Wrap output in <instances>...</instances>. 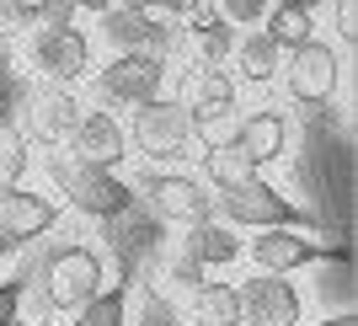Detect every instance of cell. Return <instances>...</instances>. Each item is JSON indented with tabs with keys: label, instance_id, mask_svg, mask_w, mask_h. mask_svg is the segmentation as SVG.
I'll return each instance as SVG.
<instances>
[{
	"label": "cell",
	"instance_id": "cell-1",
	"mask_svg": "<svg viewBox=\"0 0 358 326\" xmlns=\"http://www.w3.org/2000/svg\"><path fill=\"white\" fill-rule=\"evenodd\" d=\"M107 278V262L96 246L86 241H64L38 262V289H43V305L48 311H80Z\"/></svg>",
	"mask_w": 358,
	"mask_h": 326
},
{
	"label": "cell",
	"instance_id": "cell-2",
	"mask_svg": "<svg viewBox=\"0 0 358 326\" xmlns=\"http://www.w3.org/2000/svg\"><path fill=\"white\" fill-rule=\"evenodd\" d=\"M48 177L59 182V193L70 198L86 220H118L134 208V182H123L118 171H96V166H80L70 161L64 150L48 155Z\"/></svg>",
	"mask_w": 358,
	"mask_h": 326
},
{
	"label": "cell",
	"instance_id": "cell-3",
	"mask_svg": "<svg viewBox=\"0 0 358 326\" xmlns=\"http://www.w3.org/2000/svg\"><path fill=\"white\" fill-rule=\"evenodd\" d=\"M129 150H139L145 161H182L187 145H193V113L182 97H150V102L134 107L129 118Z\"/></svg>",
	"mask_w": 358,
	"mask_h": 326
},
{
	"label": "cell",
	"instance_id": "cell-4",
	"mask_svg": "<svg viewBox=\"0 0 358 326\" xmlns=\"http://www.w3.org/2000/svg\"><path fill=\"white\" fill-rule=\"evenodd\" d=\"M214 208H224V220L241 225V230H305V225L321 230L305 208H294L273 182H262V177H246V182H236V187H220V193H214Z\"/></svg>",
	"mask_w": 358,
	"mask_h": 326
},
{
	"label": "cell",
	"instance_id": "cell-5",
	"mask_svg": "<svg viewBox=\"0 0 358 326\" xmlns=\"http://www.w3.org/2000/svg\"><path fill=\"white\" fill-rule=\"evenodd\" d=\"M27 64L43 75V86H75V80L91 75V38L75 27V22L70 27L43 22V27H32V38H27Z\"/></svg>",
	"mask_w": 358,
	"mask_h": 326
},
{
	"label": "cell",
	"instance_id": "cell-6",
	"mask_svg": "<svg viewBox=\"0 0 358 326\" xmlns=\"http://www.w3.org/2000/svg\"><path fill=\"white\" fill-rule=\"evenodd\" d=\"M278 80L289 86V97L299 107H327L337 97V86H343V59H337V48L327 38H305L299 48L284 54V75Z\"/></svg>",
	"mask_w": 358,
	"mask_h": 326
},
{
	"label": "cell",
	"instance_id": "cell-7",
	"mask_svg": "<svg viewBox=\"0 0 358 326\" xmlns=\"http://www.w3.org/2000/svg\"><path fill=\"white\" fill-rule=\"evenodd\" d=\"M166 86V59L155 48H134V54H118L107 59L102 75H96V97L102 102H123V107H139L150 97H161Z\"/></svg>",
	"mask_w": 358,
	"mask_h": 326
},
{
	"label": "cell",
	"instance_id": "cell-8",
	"mask_svg": "<svg viewBox=\"0 0 358 326\" xmlns=\"http://www.w3.org/2000/svg\"><path fill=\"white\" fill-rule=\"evenodd\" d=\"M134 193H145L150 208H155L161 220H171V225L214 220V193H209L198 177H187V171H150Z\"/></svg>",
	"mask_w": 358,
	"mask_h": 326
},
{
	"label": "cell",
	"instance_id": "cell-9",
	"mask_svg": "<svg viewBox=\"0 0 358 326\" xmlns=\"http://www.w3.org/2000/svg\"><path fill=\"white\" fill-rule=\"evenodd\" d=\"M64 155L80 166H96V171H118L123 155H129V134L107 107H86L80 123L70 129V139H64Z\"/></svg>",
	"mask_w": 358,
	"mask_h": 326
},
{
	"label": "cell",
	"instance_id": "cell-10",
	"mask_svg": "<svg viewBox=\"0 0 358 326\" xmlns=\"http://www.w3.org/2000/svg\"><path fill=\"white\" fill-rule=\"evenodd\" d=\"M241 252L252 257L262 273H294V267H310V262H348L343 246H321V241L294 236V230H262Z\"/></svg>",
	"mask_w": 358,
	"mask_h": 326
},
{
	"label": "cell",
	"instance_id": "cell-11",
	"mask_svg": "<svg viewBox=\"0 0 358 326\" xmlns=\"http://www.w3.org/2000/svg\"><path fill=\"white\" fill-rule=\"evenodd\" d=\"M236 295H241V326H299V316H305V299L284 273L246 278Z\"/></svg>",
	"mask_w": 358,
	"mask_h": 326
},
{
	"label": "cell",
	"instance_id": "cell-12",
	"mask_svg": "<svg viewBox=\"0 0 358 326\" xmlns=\"http://www.w3.org/2000/svg\"><path fill=\"white\" fill-rule=\"evenodd\" d=\"M80 97H75L70 86H38L27 97V139H38V145H48V150H59L64 139H70V129L80 123Z\"/></svg>",
	"mask_w": 358,
	"mask_h": 326
},
{
	"label": "cell",
	"instance_id": "cell-13",
	"mask_svg": "<svg viewBox=\"0 0 358 326\" xmlns=\"http://www.w3.org/2000/svg\"><path fill=\"white\" fill-rule=\"evenodd\" d=\"M59 225V204L48 193H32V187H0V236L6 241H32V236H48Z\"/></svg>",
	"mask_w": 358,
	"mask_h": 326
},
{
	"label": "cell",
	"instance_id": "cell-14",
	"mask_svg": "<svg viewBox=\"0 0 358 326\" xmlns=\"http://www.w3.org/2000/svg\"><path fill=\"white\" fill-rule=\"evenodd\" d=\"M236 150L252 166H273L289 155V118L278 107H257L246 118H236Z\"/></svg>",
	"mask_w": 358,
	"mask_h": 326
},
{
	"label": "cell",
	"instance_id": "cell-15",
	"mask_svg": "<svg viewBox=\"0 0 358 326\" xmlns=\"http://www.w3.org/2000/svg\"><path fill=\"white\" fill-rule=\"evenodd\" d=\"M182 252L193 257L198 267H230L241 257V241L230 236V225L220 220H198V225H182Z\"/></svg>",
	"mask_w": 358,
	"mask_h": 326
},
{
	"label": "cell",
	"instance_id": "cell-16",
	"mask_svg": "<svg viewBox=\"0 0 358 326\" xmlns=\"http://www.w3.org/2000/svg\"><path fill=\"white\" fill-rule=\"evenodd\" d=\"M236 75L246 80V86H273L278 75H284V48L273 43L268 32L257 27V32H246V38H236Z\"/></svg>",
	"mask_w": 358,
	"mask_h": 326
},
{
	"label": "cell",
	"instance_id": "cell-17",
	"mask_svg": "<svg viewBox=\"0 0 358 326\" xmlns=\"http://www.w3.org/2000/svg\"><path fill=\"white\" fill-rule=\"evenodd\" d=\"M187 316H193V326H241V295H236V283H203V289H193Z\"/></svg>",
	"mask_w": 358,
	"mask_h": 326
},
{
	"label": "cell",
	"instance_id": "cell-18",
	"mask_svg": "<svg viewBox=\"0 0 358 326\" xmlns=\"http://www.w3.org/2000/svg\"><path fill=\"white\" fill-rule=\"evenodd\" d=\"M187 107L203 113V107H236V75L224 64H198L187 75Z\"/></svg>",
	"mask_w": 358,
	"mask_h": 326
},
{
	"label": "cell",
	"instance_id": "cell-19",
	"mask_svg": "<svg viewBox=\"0 0 358 326\" xmlns=\"http://www.w3.org/2000/svg\"><path fill=\"white\" fill-rule=\"evenodd\" d=\"M70 316H75L70 326H129V289H123V283L96 289V295H91L80 311H70Z\"/></svg>",
	"mask_w": 358,
	"mask_h": 326
},
{
	"label": "cell",
	"instance_id": "cell-20",
	"mask_svg": "<svg viewBox=\"0 0 358 326\" xmlns=\"http://www.w3.org/2000/svg\"><path fill=\"white\" fill-rule=\"evenodd\" d=\"M257 177V166L241 155L236 145H220V150H203V187L220 193V187H236V182Z\"/></svg>",
	"mask_w": 358,
	"mask_h": 326
},
{
	"label": "cell",
	"instance_id": "cell-21",
	"mask_svg": "<svg viewBox=\"0 0 358 326\" xmlns=\"http://www.w3.org/2000/svg\"><path fill=\"white\" fill-rule=\"evenodd\" d=\"M32 166V139L22 134V123L0 118V187H16Z\"/></svg>",
	"mask_w": 358,
	"mask_h": 326
},
{
	"label": "cell",
	"instance_id": "cell-22",
	"mask_svg": "<svg viewBox=\"0 0 358 326\" xmlns=\"http://www.w3.org/2000/svg\"><path fill=\"white\" fill-rule=\"evenodd\" d=\"M107 38H118L123 54H134V48H155L166 32H155L145 16L129 11V6H113V11H107ZM155 54H161V48H155Z\"/></svg>",
	"mask_w": 358,
	"mask_h": 326
},
{
	"label": "cell",
	"instance_id": "cell-23",
	"mask_svg": "<svg viewBox=\"0 0 358 326\" xmlns=\"http://www.w3.org/2000/svg\"><path fill=\"white\" fill-rule=\"evenodd\" d=\"M187 48L198 54V64H224L230 54H236V27H230V22L193 27V32H187Z\"/></svg>",
	"mask_w": 358,
	"mask_h": 326
},
{
	"label": "cell",
	"instance_id": "cell-24",
	"mask_svg": "<svg viewBox=\"0 0 358 326\" xmlns=\"http://www.w3.org/2000/svg\"><path fill=\"white\" fill-rule=\"evenodd\" d=\"M262 22H268L262 32H268V38L284 48V54H289V48H299L305 38H315V22H310L305 11H284V6H268V16H262Z\"/></svg>",
	"mask_w": 358,
	"mask_h": 326
},
{
	"label": "cell",
	"instance_id": "cell-25",
	"mask_svg": "<svg viewBox=\"0 0 358 326\" xmlns=\"http://www.w3.org/2000/svg\"><path fill=\"white\" fill-rule=\"evenodd\" d=\"M187 113H193V107H187ZM193 139L203 150L236 145V107H203V113H193Z\"/></svg>",
	"mask_w": 358,
	"mask_h": 326
},
{
	"label": "cell",
	"instance_id": "cell-26",
	"mask_svg": "<svg viewBox=\"0 0 358 326\" xmlns=\"http://www.w3.org/2000/svg\"><path fill=\"white\" fill-rule=\"evenodd\" d=\"M214 11L230 22V27H257L268 16V0H214Z\"/></svg>",
	"mask_w": 358,
	"mask_h": 326
},
{
	"label": "cell",
	"instance_id": "cell-27",
	"mask_svg": "<svg viewBox=\"0 0 358 326\" xmlns=\"http://www.w3.org/2000/svg\"><path fill=\"white\" fill-rule=\"evenodd\" d=\"M203 273H209V267H198L193 257L182 252V246L171 252V283H177V289H187V295H193V289H203V283H209Z\"/></svg>",
	"mask_w": 358,
	"mask_h": 326
},
{
	"label": "cell",
	"instance_id": "cell-28",
	"mask_svg": "<svg viewBox=\"0 0 358 326\" xmlns=\"http://www.w3.org/2000/svg\"><path fill=\"white\" fill-rule=\"evenodd\" d=\"M22 295H27V283H22V278L0 283V326H16V316H22Z\"/></svg>",
	"mask_w": 358,
	"mask_h": 326
},
{
	"label": "cell",
	"instance_id": "cell-29",
	"mask_svg": "<svg viewBox=\"0 0 358 326\" xmlns=\"http://www.w3.org/2000/svg\"><path fill=\"white\" fill-rule=\"evenodd\" d=\"M331 27H337L343 43H353L358 38V0H331Z\"/></svg>",
	"mask_w": 358,
	"mask_h": 326
},
{
	"label": "cell",
	"instance_id": "cell-30",
	"mask_svg": "<svg viewBox=\"0 0 358 326\" xmlns=\"http://www.w3.org/2000/svg\"><path fill=\"white\" fill-rule=\"evenodd\" d=\"M11 6H16V16H22V22H38V16H43L54 0H11Z\"/></svg>",
	"mask_w": 358,
	"mask_h": 326
},
{
	"label": "cell",
	"instance_id": "cell-31",
	"mask_svg": "<svg viewBox=\"0 0 358 326\" xmlns=\"http://www.w3.org/2000/svg\"><path fill=\"white\" fill-rule=\"evenodd\" d=\"M268 6H284V11H305V16L321 11V0H268Z\"/></svg>",
	"mask_w": 358,
	"mask_h": 326
},
{
	"label": "cell",
	"instance_id": "cell-32",
	"mask_svg": "<svg viewBox=\"0 0 358 326\" xmlns=\"http://www.w3.org/2000/svg\"><path fill=\"white\" fill-rule=\"evenodd\" d=\"M70 6H75V11H96V16H107L118 0H70Z\"/></svg>",
	"mask_w": 358,
	"mask_h": 326
},
{
	"label": "cell",
	"instance_id": "cell-33",
	"mask_svg": "<svg viewBox=\"0 0 358 326\" xmlns=\"http://www.w3.org/2000/svg\"><path fill=\"white\" fill-rule=\"evenodd\" d=\"M321 326H353V316H331V321H321Z\"/></svg>",
	"mask_w": 358,
	"mask_h": 326
},
{
	"label": "cell",
	"instance_id": "cell-34",
	"mask_svg": "<svg viewBox=\"0 0 358 326\" xmlns=\"http://www.w3.org/2000/svg\"><path fill=\"white\" fill-rule=\"evenodd\" d=\"M11 246H16V241H6V236H0V257H6V252H11Z\"/></svg>",
	"mask_w": 358,
	"mask_h": 326
}]
</instances>
